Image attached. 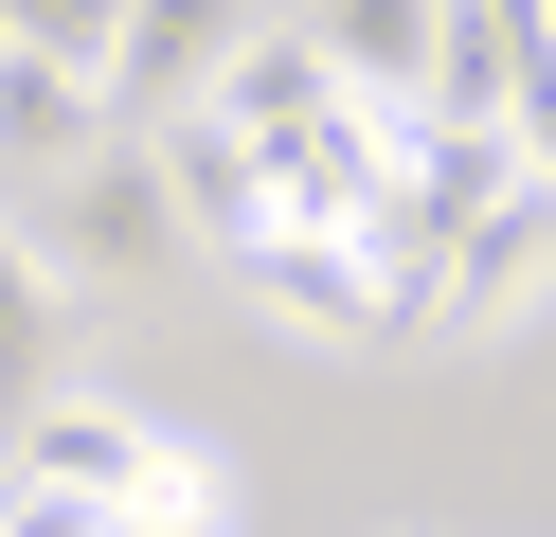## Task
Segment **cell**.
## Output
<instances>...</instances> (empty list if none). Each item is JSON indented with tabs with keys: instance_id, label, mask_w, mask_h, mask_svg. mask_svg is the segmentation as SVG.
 <instances>
[{
	"instance_id": "6da1fadb",
	"label": "cell",
	"mask_w": 556,
	"mask_h": 537,
	"mask_svg": "<svg viewBox=\"0 0 556 537\" xmlns=\"http://www.w3.org/2000/svg\"><path fill=\"white\" fill-rule=\"evenodd\" d=\"M90 54H109V18H0V215H37L54 179L109 143Z\"/></svg>"
},
{
	"instance_id": "7a4b0ae2",
	"label": "cell",
	"mask_w": 556,
	"mask_h": 537,
	"mask_svg": "<svg viewBox=\"0 0 556 537\" xmlns=\"http://www.w3.org/2000/svg\"><path fill=\"white\" fill-rule=\"evenodd\" d=\"M144 465H162V412H126V394H73V376H54L37 412H0V484L54 501V520H126Z\"/></svg>"
},
{
	"instance_id": "3957f363",
	"label": "cell",
	"mask_w": 556,
	"mask_h": 537,
	"mask_svg": "<svg viewBox=\"0 0 556 537\" xmlns=\"http://www.w3.org/2000/svg\"><path fill=\"white\" fill-rule=\"evenodd\" d=\"M18 251H37L54 286H144L162 251H180V215H162V162H144V143H90V162L54 179L37 215H18Z\"/></svg>"
},
{
	"instance_id": "277c9868",
	"label": "cell",
	"mask_w": 556,
	"mask_h": 537,
	"mask_svg": "<svg viewBox=\"0 0 556 537\" xmlns=\"http://www.w3.org/2000/svg\"><path fill=\"white\" fill-rule=\"evenodd\" d=\"M233 0H144V18H109V54H90V107H109V143H144V126H198L216 107V72H233Z\"/></svg>"
},
{
	"instance_id": "5b68a950",
	"label": "cell",
	"mask_w": 556,
	"mask_h": 537,
	"mask_svg": "<svg viewBox=\"0 0 556 537\" xmlns=\"http://www.w3.org/2000/svg\"><path fill=\"white\" fill-rule=\"evenodd\" d=\"M539 305H556V197L503 179L467 233H431V341H503V322H539Z\"/></svg>"
},
{
	"instance_id": "8992f818",
	"label": "cell",
	"mask_w": 556,
	"mask_h": 537,
	"mask_svg": "<svg viewBox=\"0 0 556 537\" xmlns=\"http://www.w3.org/2000/svg\"><path fill=\"white\" fill-rule=\"evenodd\" d=\"M233 286H252L288 341H395V305H377L359 233H269V251H233Z\"/></svg>"
},
{
	"instance_id": "52a82bcc",
	"label": "cell",
	"mask_w": 556,
	"mask_h": 537,
	"mask_svg": "<svg viewBox=\"0 0 556 537\" xmlns=\"http://www.w3.org/2000/svg\"><path fill=\"white\" fill-rule=\"evenodd\" d=\"M520 0H431V107L413 126H448V143H503L520 126Z\"/></svg>"
},
{
	"instance_id": "ba28073f",
	"label": "cell",
	"mask_w": 556,
	"mask_h": 537,
	"mask_svg": "<svg viewBox=\"0 0 556 537\" xmlns=\"http://www.w3.org/2000/svg\"><path fill=\"white\" fill-rule=\"evenodd\" d=\"M144 162H162V215H180L216 269H233V251H269V179H252V143H233L216 107H198V126H144Z\"/></svg>"
},
{
	"instance_id": "9c48e42d",
	"label": "cell",
	"mask_w": 556,
	"mask_h": 537,
	"mask_svg": "<svg viewBox=\"0 0 556 537\" xmlns=\"http://www.w3.org/2000/svg\"><path fill=\"white\" fill-rule=\"evenodd\" d=\"M341 72V107H377V126H413L431 107V0H341V18H305Z\"/></svg>"
},
{
	"instance_id": "30bf717a",
	"label": "cell",
	"mask_w": 556,
	"mask_h": 537,
	"mask_svg": "<svg viewBox=\"0 0 556 537\" xmlns=\"http://www.w3.org/2000/svg\"><path fill=\"white\" fill-rule=\"evenodd\" d=\"M54 305H73V286L18 251V215H0V412H37V394H54Z\"/></svg>"
},
{
	"instance_id": "8fae6325",
	"label": "cell",
	"mask_w": 556,
	"mask_h": 537,
	"mask_svg": "<svg viewBox=\"0 0 556 537\" xmlns=\"http://www.w3.org/2000/svg\"><path fill=\"white\" fill-rule=\"evenodd\" d=\"M90 537H198V520H90Z\"/></svg>"
}]
</instances>
